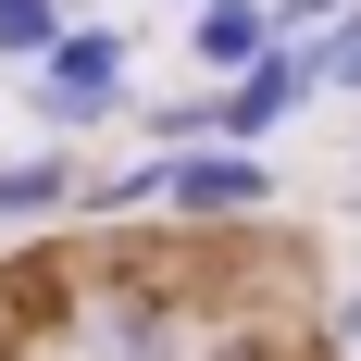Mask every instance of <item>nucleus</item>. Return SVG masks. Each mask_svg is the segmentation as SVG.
Masks as SVG:
<instances>
[{
	"mask_svg": "<svg viewBox=\"0 0 361 361\" xmlns=\"http://www.w3.org/2000/svg\"><path fill=\"white\" fill-rule=\"evenodd\" d=\"M336 13H349V0H274V25H287V37H312V25H336Z\"/></svg>",
	"mask_w": 361,
	"mask_h": 361,
	"instance_id": "9",
	"label": "nucleus"
},
{
	"mask_svg": "<svg viewBox=\"0 0 361 361\" xmlns=\"http://www.w3.org/2000/svg\"><path fill=\"white\" fill-rule=\"evenodd\" d=\"M162 212L175 224H262L274 212V149H237V137L162 149Z\"/></svg>",
	"mask_w": 361,
	"mask_h": 361,
	"instance_id": "3",
	"label": "nucleus"
},
{
	"mask_svg": "<svg viewBox=\"0 0 361 361\" xmlns=\"http://www.w3.org/2000/svg\"><path fill=\"white\" fill-rule=\"evenodd\" d=\"M125 75H137V37L100 25V13H75V25L50 37V63H25V112L50 137H87V125L125 112Z\"/></svg>",
	"mask_w": 361,
	"mask_h": 361,
	"instance_id": "1",
	"label": "nucleus"
},
{
	"mask_svg": "<svg viewBox=\"0 0 361 361\" xmlns=\"http://www.w3.org/2000/svg\"><path fill=\"white\" fill-rule=\"evenodd\" d=\"M75 13L63 0H0V63H50V37H63Z\"/></svg>",
	"mask_w": 361,
	"mask_h": 361,
	"instance_id": "7",
	"label": "nucleus"
},
{
	"mask_svg": "<svg viewBox=\"0 0 361 361\" xmlns=\"http://www.w3.org/2000/svg\"><path fill=\"white\" fill-rule=\"evenodd\" d=\"M324 100V63H312V37H274L250 75H224V87H200V137H237V149H262L287 112H312Z\"/></svg>",
	"mask_w": 361,
	"mask_h": 361,
	"instance_id": "2",
	"label": "nucleus"
},
{
	"mask_svg": "<svg viewBox=\"0 0 361 361\" xmlns=\"http://www.w3.org/2000/svg\"><path fill=\"white\" fill-rule=\"evenodd\" d=\"M312 63H324V87H349V100H361V0L336 13V25H312Z\"/></svg>",
	"mask_w": 361,
	"mask_h": 361,
	"instance_id": "8",
	"label": "nucleus"
},
{
	"mask_svg": "<svg viewBox=\"0 0 361 361\" xmlns=\"http://www.w3.org/2000/svg\"><path fill=\"white\" fill-rule=\"evenodd\" d=\"M187 324H175V299H149V287H112L100 299V361H175Z\"/></svg>",
	"mask_w": 361,
	"mask_h": 361,
	"instance_id": "6",
	"label": "nucleus"
},
{
	"mask_svg": "<svg viewBox=\"0 0 361 361\" xmlns=\"http://www.w3.org/2000/svg\"><path fill=\"white\" fill-rule=\"evenodd\" d=\"M75 187H87V162H75V137L25 149V162H0V224H63Z\"/></svg>",
	"mask_w": 361,
	"mask_h": 361,
	"instance_id": "5",
	"label": "nucleus"
},
{
	"mask_svg": "<svg viewBox=\"0 0 361 361\" xmlns=\"http://www.w3.org/2000/svg\"><path fill=\"white\" fill-rule=\"evenodd\" d=\"M274 37H287V25H274V0H187V50H200L212 87H224V75H250Z\"/></svg>",
	"mask_w": 361,
	"mask_h": 361,
	"instance_id": "4",
	"label": "nucleus"
}]
</instances>
